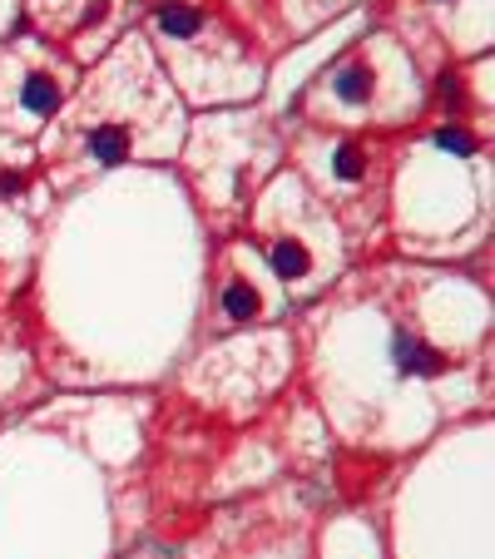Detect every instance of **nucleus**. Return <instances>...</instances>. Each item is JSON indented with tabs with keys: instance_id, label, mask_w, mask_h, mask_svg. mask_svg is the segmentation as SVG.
Wrapping results in <instances>:
<instances>
[{
	"instance_id": "obj_1",
	"label": "nucleus",
	"mask_w": 495,
	"mask_h": 559,
	"mask_svg": "<svg viewBox=\"0 0 495 559\" xmlns=\"http://www.w3.org/2000/svg\"><path fill=\"white\" fill-rule=\"evenodd\" d=\"M268 258H273V272L283 282H302L312 272V253H308V243L302 238H292V233H278L273 243H268Z\"/></svg>"
},
{
	"instance_id": "obj_2",
	"label": "nucleus",
	"mask_w": 495,
	"mask_h": 559,
	"mask_svg": "<svg viewBox=\"0 0 495 559\" xmlns=\"http://www.w3.org/2000/svg\"><path fill=\"white\" fill-rule=\"evenodd\" d=\"M60 95H65V85L55 75H25V85H20V119H45L55 105H60Z\"/></svg>"
},
{
	"instance_id": "obj_3",
	"label": "nucleus",
	"mask_w": 495,
	"mask_h": 559,
	"mask_svg": "<svg viewBox=\"0 0 495 559\" xmlns=\"http://www.w3.org/2000/svg\"><path fill=\"white\" fill-rule=\"evenodd\" d=\"M451 361L436 347H426L421 337H397V371L401 376H441Z\"/></svg>"
},
{
	"instance_id": "obj_4",
	"label": "nucleus",
	"mask_w": 495,
	"mask_h": 559,
	"mask_svg": "<svg viewBox=\"0 0 495 559\" xmlns=\"http://www.w3.org/2000/svg\"><path fill=\"white\" fill-rule=\"evenodd\" d=\"M218 307H223V317H228V322H253V317H263L268 302H263V292H258V282L228 278V282H223Z\"/></svg>"
},
{
	"instance_id": "obj_5",
	"label": "nucleus",
	"mask_w": 495,
	"mask_h": 559,
	"mask_svg": "<svg viewBox=\"0 0 495 559\" xmlns=\"http://www.w3.org/2000/svg\"><path fill=\"white\" fill-rule=\"evenodd\" d=\"M371 85H377V70H371L367 60H347V65L332 70V95L347 99V105H362L371 95Z\"/></svg>"
},
{
	"instance_id": "obj_6",
	"label": "nucleus",
	"mask_w": 495,
	"mask_h": 559,
	"mask_svg": "<svg viewBox=\"0 0 495 559\" xmlns=\"http://www.w3.org/2000/svg\"><path fill=\"white\" fill-rule=\"evenodd\" d=\"M332 174L347 178V184H357V178L367 174V154L357 149V144H337L332 149Z\"/></svg>"
},
{
	"instance_id": "obj_7",
	"label": "nucleus",
	"mask_w": 495,
	"mask_h": 559,
	"mask_svg": "<svg viewBox=\"0 0 495 559\" xmlns=\"http://www.w3.org/2000/svg\"><path fill=\"white\" fill-rule=\"evenodd\" d=\"M436 139H441V149H451V154H476V134L470 129H441Z\"/></svg>"
},
{
	"instance_id": "obj_8",
	"label": "nucleus",
	"mask_w": 495,
	"mask_h": 559,
	"mask_svg": "<svg viewBox=\"0 0 495 559\" xmlns=\"http://www.w3.org/2000/svg\"><path fill=\"white\" fill-rule=\"evenodd\" d=\"M20 188H25V174H15V168H0V193L10 198V193H20Z\"/></svg>"
}]
</instances>
